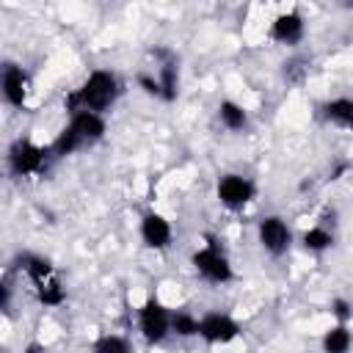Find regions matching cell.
<instances>
[{"instance_id": "1", "label": "cell", "mask_w": 353, "mask_h": 353, "mask_svg": "<svg viewBox=\"0 0 353 353\" xmlns=\"http://www.w3.org/2000/svg\"><path fill=\"white\" fill-rule=\"evenodd\" d=\"M116 97H119L116 74H110L105 69H97V72L88 74V80L74 94L66 97L63 105L72 113H77V110H97V113H102V110H108L116 102Z\"/></svg>"}, {"instance_id": "14", "label": "cell", "mask_w": 353, "mask_h": 353, "mask_svg": "<svg viewBox=\"0 0 353 353\" xmlns=\"http://www.w3.org/2000/svg\"><path fill=\"white\" fill-rule=\"evenodd\" d=\"M218 116H221L223 127H229V130H243V127L248 124L245 110H243L237 102H232V99H226V102L218 105Z\"/></svg>"}, {"instance_id": "19", "label": "cell", "mask_w": 353, "mask_h": 353, "mask_svg": "<svg viewBox=\"0 0 353 353\" xmlns=\"http://www.w3.org/2000/svg\"><path fill=\"white\" fill-rule=\"evenodd\" d=\"M171 328H174L179 336H193V334H199V320L190 317L188 312H176V314L171 317Z\"/></svg>"}, {"instance_id": "17", "label": "cell", "mask_w": 353, "mask_h": 353, "mask_svg": "<svg viewBox=\"0 0 353 353\" xmlns=\"http://www.w3.org/2000/svg\"><path fill=\"white\" fill-rule=\"evenodd\" d=\"M176 63L168 58L163 66H160V85H163V99H174L176 97Z\"/></svg>"}, {"instance_id": "10", "label": "cell", "mask_w": 353, "mask_h": 353, "mask_svg": "<svg viewBox=\"0 0 353 353\" xmlns=\"http://www.w3.org/2000/svg\"><path fill=\"white\" fill-rule=\"evenodd\" d=\"M3 94H6V99L14 108H22L25 105V97H28V74L22 72V66L6 63V69H3Z\"/></svg>"}, {"instance_id": "5", "label": "cell", "mask_w": 353, "mask_h": 353, "mask_svg": "<svg viewBox=\"0 0 353 353\" xmlns=\"http://www.w3.org/2000/svg\"><path fill=\"white\" fill-rule=\"evenodd\" d=\"M168 328H171V314H168V309H165L160 301L149 298V301L141 306V334H143V339H146L149 345H157V342L165 339Z\"/></svg>"}, {"instance_id": "18", "label": "cell", "mask_w": 353, "mask_h": 353, "mask_svg": "<svg viewBox=\"0 0 353 353\" xmlns=\"http://www.w3.org/2000/svg\"><path fill=\"white\" fill-rule=\"evenodd\" d=\"M331 243H334V234H331L328 229H323V226H314V229H309V232L303 234V245H306L309 251H325Z\"/></svg>"}, {"instance_id": "6", "label": "cell", "mask_w": 353, "mask_h": 353, "mask_svg": "<svg viewBox=\"0 0 353 353\" xmlns=\"http://www.w3.org/2000/svg\"><path fill=\"white\" fill-rule=\"evenodd\" d=\"M240 334V325L229 317V314H221V312H212L207 314L204 320H199V336L210 345H226L232 342L234 336Z\"/></svg>"}, {"instance_id": "3", "label": "cell", "mask_w": 353, "mask_h": 353, "mask_svg": "<svg viewBox=\"0 0 353 353\" xmlns=\"http://www.w3.org/2000/svg\"><path fill=\"white\" fill-rule=\"evenodd\" d=\"M47 149L36 146L30 138H19L14 141V146L8 149V165L17 176H28V174H39L47 165Z\"/></svg>"}, {"instance_id": "7", "label": "cell", "mask_w": 353, "mask_h": 353, "mask_svg": "<svg viewBox=\"0 0 353 353\" xmlns=\"http://www.w3.org/2000/svg\"><path fill=\"white\" fill-rule=\"evenodd\" d=\"M218 199L229 210H240L254 199V185L240 174H226L218 179Z\"/></svg>"}, {"instance_id": "4", "label": "cell", "mask_w": 353, "mask_h": 353, "mask_svg": "<svg viewBox=\"0 0 353 353\" xmlns=\"http://www.w3.org/2000/svg\"><path fill=\"white\" fill-rule=\"evenodd\" d=\"M193 268L199 270V276H204L207 281H212V284H226V281H232V265H229V259L223 256V251L210 240V245L207 248H201V251H196L193 254Z\"/></svg>"}, {"instance_id": "8", "label": "cell", "mask_w": 353, "mask_h": 353, "mask_svg": "<svg viewBox=\"0 0 353 353\" xmlns=\"http://www.w3.org/2000/svg\"><path fill=\"white\" fill-rule=\"evenodd\" d=\"M259 243H262V248H265L268 254L281 256V254L290 248L292 234H290V229H287V223H284L281 218L270 215V218H265V221L259 223Z\"/></svg>"}, {"instance_id": "21", "label": "cell", "mask_w": 353, "mask_h": 353, "mask_svg": "<svg viewBox=\"0 0 353 353\" xmlns=\"http://www.w3.org/2000/svg\"><path fill=\"white\" fill-rule=\"evenodd\" d=\"M331 312H334V314H336V317L345 323V320L353 314V306H350V301H345V298H336V301L331 303Z\"/></svg>"}, {"instance_id": "15", "label": "cell", "mask_w": 353, "mask_h": 353, "mask_svg": "<svg viewBox=\"0 0 353 353\" xmlns=\"http://www.w3.org/2000/svg\"><path fill=\"white\" fill-rule=\"evenodd\" d=\"M350 342H353V336H350V331H347L345 323L336 325V328H331V331L323 336V347H325L328 353H345V350L350 347Z\"/></svg>"}, {"instance_id": "11", "label": "cell", "mask_w": 353, "mask_h": 353, "mask_svg": "<svg viewBox=\"0 0 353 353\" xmlns=\"http://www.w3.org/2000/svg\"><path fill=\"white\" fill-rule=\"evenodd\" d=\"M270 36L281 44H298L303 39V17L290 11V14H279L273 28H270Z\"/></svg>"}, {"instance_id": "9", "label": "cell", "mask_w": 353, "mask_h": 353, "mask_svg": "<svg viewBox=\"0 0 353 353\" xmlns=\"http://www.w3.org/2000/svg\"><path fill=\"white\" fill-rule=\"evenodd\" d=\"M141 237H143V243H146L149 248L163 251V248H168V243H171V223H168L163 215L149 212V215H143V221H141Z\"/></svg>"}, {"instance_id": "12", "label": "cell", "mask_w": 353, "mask_h": 353, "mask_svg": "<svg viewBox=\"0 0 353 353\" xmlns=\"http://www.w3.org/2000/svg\"><path fill=\"white\" fill-rule=\"evenodd\" d=\"M69 127L83 138V143H94L105 135V119L97 110H77Z\"/></svg>"}, {"instance_id": "16", "label": "cell", "mask_w": 353, "mask_h": 353, "mask_svg": "<svg viewBox=\"0 0 353 353\" xmlns=\"http://www.w3.org/2000/svg\"><path fill=\"white\" fill-rule=\"evenodd\" d=\"M83 146V138L72 130V127H66L58 138H55V143H52V154L55 157H66V154H72L74 149H80Z\"/></svg>"}, {"instance_id": "13", "label": "cell", "mask_w": 353, "mask_h": 353, "mask_svg": "<svg viewBox=\"0 0 353 353\" xmlns=\"http://www.w3.org/2000/svg\"><path fill=\"white\" fill-rule=\"evenodd\" d=\"M325 119L339 124V127H353V99L350 97H339V99H331L325 108H323Z\"/></svg>"}, {"instance_id": "20", "label": "cell", "mask_w": 353, "mask_h": 353, "mask_svg": "<svg viewBox=\"0 0 353 353\" xmlns=\"http://www.w3.org/2000/svg\"><path fill=\"white\" fill-rule=\"evenodd\" d=\"M94 350L97 353H127L130 350V342L127 339H119V336H102L94 342Z\"/></svg>"}, {"instance_id": "2", "label": "cell", "mask_w": 353, "mask_h": 353, "mask_svg": "<svg viewBox=\"0 0 353 353\" xmlns=\"http://www.w3.org/2000/svg\"><path fill=\"white\" fill-rule=\"evenodd\" d=\"M22 262H25V265H22L25 273H28L30 281L36 284L39 301H41L44 306H61V303L66 301V292H63L61 281L55 279L52 265H50L47 259H41V256H30V254H25Z\"/></svg>"}]
</instances>
